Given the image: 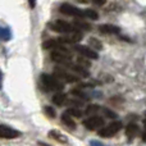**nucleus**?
Wrapping results in <instances>:
<instances>
[{"label":"nucleus","mask_w":146,"mask_h":146,"mask_svg":"<svg viewBox=\"0 0 146 146\" xmlns=\"http://www.w3.org/2000/svg\"><path fill=\"white\" fill-rule=\"evenodd\" d=\"M41 82L45 86L46 90L50 91H62L64 88V85L60 78H58L55 74H41Z\"/></svg>","instance_id":"1"},{"label":"nucleus","mask_w":146,"mask_h":146,"mask_svg":"<svg viewBox=\"0 0 146 146\" xmlns=\"http://www.w3.org/2000/svg\"><path fill=\"white\" fill-rule=\"evenodd\" d=\"M49 28L55 31V32H59V33H71V32H77V31H80L73 23L66 22V21H60V19L54 23H49Z\"/></svg>","instance_id":"2"},{"label":"nucleus","mask_w":146,"mask_h":146,"mask_svg":"<svg viewBox=\"0 0 146 146\" xmlns=\"http://www.w3.org/2000/svg\"><path fill=\"white\" fill-rule=\"evenodd\" d=\"M122 127H123V124H122L121 121L111 122L110 124H108V126H105V127L99 129V136L104 137V139H109V137L114 136L115 133H118V132L122 129Z\"/></svg>","instance_id":"3"},{"label":"nucleus","mask_w":146,"mask_h":146,"mask_svg":"<svg viewBox=\"0 0 146 146\" xmlns=\"http://www.w3.org/2000/svg\"><path fill=\"white\" fill-rule=\"evenodd\" d=\"M59 10H60V13H63V14H66V15H69V17H77V18L86 17L85 10H81L71 4H67V3L62 4L60 7H59Z\"/></svg>","instance_id":"4"},{"label":"nucleus","mask_w":146,"mask_h":146,"mask_svg":"<svg viewBox=\"0 0 146 146\" xmlns=\"http://www.w3.org/2000/svg\"><path fill=\"white\" fill-rule=\"evenodd\" d=\"M50 59L55 63L59 64H67L69 62H72V55L69 51H62V50H55L50 54Z\"/></svg>","instance_id":"5"},{"label":"nucleus","mask_w":146,"mask_h":146,"mask_svg":"<svg viewBox=\"0 0 146 146\" xmlns=\"http://www.w3.org/2000/svg\"><path fill=\"white\" fill-rule=\"evenodd\" d=\"M83 127H86L88 131H95L104 127V119L98 115H91L90 118L83 121Z\"/></svg>","instance_id":"6"},{"label":"nucleus","mask_w":146,"mask_h":146,"mask_svg":"<svg viewBox=\"0 0 146 146\" xmlns=\"http://www.w3.org/2000/svg\"><path fill=\"white\" fill-rule=\"evenodd\" d=\"M54 74L58 78H60L63 82H67V83L80 82V77H77V76L72 74V73H69V72H66L63 68H55L54 69Z\"/></svg>","instance_id":"7"},{"label":"nucleus","mask_w":146,"mask_h":146,"mask_svg":"<svg viewBox=\"0 0 146 146\" xmlns=\"http://www.w3.org/2000/svg\"><path fill=\"white\" fill-rule=\"evenodd\" d=\"M21 132L17 131V129L12 128V127H8L5 124H1L0 126V137L5 140H12V139H17L19 137Z\"/></svg>","instance_id":"8"},{"label":"nucleus","mask_w":146,"mask_h":146,"mask_svg":"<svg viewBox=\"0 0 146 146\" xmlns=\"http://www.w3.org/2000/svg\"><path fill=\"white\" fill-rule=\"evenodd\" d=\"M74 50L78 51L81 55H85L90 59H98L99 55L92 48H88V46H85V45H74Z\"/></svg>","instance_id":"9"},{"label":"nucleus","mask_w":146,"mask_h":146,"mask_svg":"<svg viewBox=\"0 0 146 146\" xmlns=\"http://www.w3.org/2000/svg\"><path fill=\"white\" fill-rule=\"evenodd\" d=\"M83 38V35L82 32H73L72 35H67V36H63V37H59L58 40L63 44H77L80 42L81 40Z\"/></svg>","instance_id":"10"},{"label":"nucleus","mask_w":146,"mask_h":146,"mask_svg":"<svg viewBox=\"0 0 146 146\" xmlns=\"http://www.w3.org/2000/svg\"><path fill=\"white\" fill-rule=\"evenodd\" d=\"M64 66H66L67 68H69V69H72V71H74L76 73H77V74L82 76V77H85V78L90 76V73H88L87 68H86V67H83L82 64H80V63L74 64V63H72V62H69V63L64 64Z\"/></svg>","instance_id":"11"},{"label":"nucleus","mask_w":146,"mask_h":146,"mask_svg":"<svg viewBox=\"0 0 146 146\" xmlns=\"http://www.w3.org/2000/svg\"><path fill=\"white\" fill-rule=\"evenodd\" d=\"M99 31L104 35H118L121 32V28L117 27L114 25H109V23H105V25H100L99 26Z\"/></svg>","instance_id":"12"},{"label":"nucleus","mask_w":146,"mask_h":146,"mask_svg":"<svg viewBox=\"0 0 146 146\" xmlns=\"http://www.w3.org/2000/svg\"><path fill=\"white\" fill-rule=\"evenodd\" d=\"M44 49H55V50H62V51H69L66 46L63 45V42H60L59 40H49L44 42Z\"/></svg>","instance_id":"13"},{"label":"nucleus","mask_w":146,"mask_h":146,"mask_svg":"<svg viewBox=\"0 0 146 146\" xmlns=\"http://www.w3.org/2000/svg\"><path fill=\"white\" fill-rule=\"evenodd\" d=\"M139 132H140V127L136 123H129L126 127V136L128 139H135L139 135Z\"/></svg>","instance_id":"14"},{"label":"nucleus","mask_w":146,"mask_h":146,"mask_svg":"<svg viewBox=\"0 0 146 146\" xmlns=\"http://www.w3.org/2000/svg\"><path fill=\"white\" fill-rule=\"evenodd\" d=\"M49 136H50L51 139H54L55 141L62 142V144H67V142H68L67 136H64L63 133H60V132H58V131H50L49 132Z\"/></svg>","instance_id":"15"},{"label":"nucleus","mask_w":146,"mask_h":146,"mask_svg":"<svg viewBox=\"0 0 146 146\" xmlns=\"http://www.w3.org/2000/svg\"><path fill=\"white\" fill-rule=\"evenodd\" d=\"M71 114H68L66 111L64 114H62V122H63L64 124H66L68 128H71V129H76V123H74V121L71 118Z\"/></svg>","instance_id":"16"},{"label":"nucleus","mask_w":146,"mask_h":146,"mask_svg":"<svg viewBox=\"0 0 146 146\" xmlns=\"http://www.w3.org/2000/svg\"><path fill=\"white\" fill-rule=\"evenodd\" d=\"M66 99H67L66 94L60 92V91H56V94L53 96V103L55 104V105L60 106V105H63V104L66 103Z\"/></svg>","instance_id":"17"},{"label":"nucleus","mask_w":146,"mask_h":146,"mask_svg":"<svg viewBox=\"0 0 146 146\" xmlns=\"http://www.w3.org/2000/svg\"><path fill=\"white\" fill-rule=\"evenodd\" d=\"M88 44L91 45V48L96 49V50H100V49H103V44H101L100 41H99L98 38H95V37H90V38H88Z\"/></svg>","instance_id":"18"},{"label":"nucleus","mask_w":146,"mask_h":146,"mask_svg":"<svg viewBox=\"0 0 146 146\" xmlns=\"http://www.w3.org/2000/svg\"><path fill=\"white\" fill-rule=\"evenodd\" d=\"M99 110H101L100 106L96 105V104H92V105L87 106V109H86V114H87V115H95Z\"/></svg>","instance_id":"19"},{"label":"nucleus","mask_w":146,"mask_h":146,"mask_svg":"<svg viewBox=\"0 0 146 146\" xmlns=\"http://www.w3.org/2000/svg\"><path fill=\"white\" fill-rule=\"evenodd\" d=\"M101 111L104 113V115L106 117V118H110V119H115L117 117H118V114L115 113V111L110 110V109L108 108H101Z\"/></svg>","instance_id":"20"},{"label":"nucleus","mask_w":146,"mask_h":146,"mask_svg":"<svg viewBox=\"0 0 146 146\" xmlns=\"http://www.w3.org/2000/svg\"><path fill=\"white\" fill-rule=\"evenodd\" d=\"M88 59H90V58H87V56H85V55H81V56H78V58H77V63L82 64V66L86 67V68H90L91 63L88 62Z\"/></svg>","instance_id":"21"},{"label":"nucleus","mask_w":146,"mask_h":146,"mask_svg":"<svg viewBox=\"0 0 146 146\" xmlns=\"http://www.w3.org/2000/svg\"><path fill=\"white\" fill-rule=\"evenodd\" d=\"M67 113L71 114V115L74 117V118H81L83 114L82 110H80V109H77V108H69L68 110H67Z\"/></svg>","instance_id":"22"},{"label":"nucleus","mask_w":146,"mask_h":146,"mask_svg":"<svg viewBox=\"0 0 146 146\" xmlns=\"http://www.w3.org/2000/svg\"><path fill=\"white\" fill-rule=\"evenodd\" d=\"M73 25H74L78 30H90V25H87L86 22H82V21H74Z\"/></svg>","instance_id":"23"},{"label":"nucleus","mask_w":146,"mask_h":146,"mask_svg":"<svg viewBox=\"0 0 146 146\" xmlns=\"http://www.w3.org/2000/svg\"><path fill=\"white\" fill-rule=\"evenodd\" d=\"M85 14H86V17H88L90 19H92V21H96L99 18V14L95 12V10H92V9H86L85 10Z\"/></svg>","instance_id":"24"},{"label":"nucleus","mask_w":146,"mask_h":146,"mask_svg":"<svg viewBox=\"0 0 146 146\" xmlns=\"http://www.w3.org/2000/svg\"><path fill=\"white\" fill-rule=\"evenodd\" d=\"M71 94H72V95H76L77 98H80V99H83V100H88V96L86 95L85 92L80 91V90H72Z\"/></svg>","instance_id":"25"},{"label":"nucleus","mask_w":146,"mask_h":146,"mask_svg":"<svg viewBox=\"0 0 146 146\" xmlns=\"http://www.w3.org/2000/svg\"><path fill=\"white\" fill-rule=\"evenodd\" d=\"M45 113L48 114L50 118H55V115H56V113H55V110H54L51 106H45Z\"/></svg>","instance_id":"26"},{"label":"nucleus","mask_w":146,"mask_h":146,"mask_svg":"<svg viewBox=\"0 0 146 146\" xmlns=\"http://www.w3.org/2000/svg\"><path fill=\"white\" fill-rule=\"evenodd\" d=\"M92 3L96 5H99V7H103V5L106 4V0H92Z\"/></svg>","instance_id":"27"},{"label":"nucleus","mask_w":146,"mask_h":146,"mask_svg":"<svg viewBox=\"0 0 146 146\" xmlns=\"http://www.w3.org/2000/svg\"><path fill=\"white\" fill-rule=\"evenodd\" d=\"M28 4H30V8L31 9H33L36 5V0H28Z\"/></svg>","instance_id":"28"},{"label":"nucleus","mask_w":146,"mask_h":146,"mask_svg":"<svg viewBox=\"0 0 146 146\" xmlns=\"http://www.w3.org/2000/svg\"><path fill=\"white\" fill-rule=\"evenodd\" d=\"M141 139H142V141H146V132H144V133L141 135Z\"/></svg>","instance_id":"29"},{"label":"nucleus","mask_w":146,"mask_h":146,"mask_svg":"<svg viewBox=\"0 0 146 146\" xmlns=\"http://www.w3.org/2000/svg\"><path fill=\"white\" fill-rule=\"evenodd\" d=\"M145 117H146V111H145Z\"/></svg>","instance_id":"30"}]
</instances>
